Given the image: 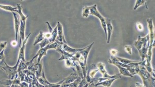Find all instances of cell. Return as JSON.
<instances>
[{
	"label": "cell",
	"instance_id": "1",
	"mask_svg": "<svg viewBox=\"0 0 155 87\" xmlns=\"http://www.w3.org/2000/svg\"><path fill=\"white\" fill-rule=\"evenodd\" d=\"M94 44V42H92L91 45L82 51L77 52L73 55L75 58V62H78L81 68L84 78H86L87 74V59L91 47Z\"/></svg>",
	"mask_w": 155,
	"mask_h": 87
},
{
	"label": "cell",
	"instance_id": "2",
	"mask_svg": "<svg viewBox=\"0 0 155 87\" xmlns=\"http://www.w3.org/2000/svg\"><path fill=\"white\" fill-rule=\"evenodd\" d=\"M134 45L138 50L140 56L142 59L141 61H143L146 57L147 51L150 46L149 34L144 37H142L140 35H139L138 40L134 42Z\"/></svg>",
	"mask_w": 155,
	"mask_h": 87
},
{
	"label": "cell",
	"instance_id": "3",
	"mask_svg": "<svg viewBox=\"0 0 155 87\" xmlns=\"http://www.w3.org/2000/svg\"><path fill=\"white\" fill-rule=\"evenodd\" d=\"M137 74L141 77L143 83V85L145 87H155V77L146 70V68L143 66L142 64L139 65V69Z\"/></svg>",
	"mask_w": 155,
	"mask_h": 87
},
{
	"label": "cell",
	"instance_id": "4",
	"mask_svg": "<svg viewBox=\"0 0 155 87\" xmlns=\"http://www.w3.org/2000/svg\"><path fill=\"white\" fill-rule=\"evenodd\" d=\"M19 62H17V63L14 66H9L5 61L2 66V70H4L6 73L9 79L13 80L15 78V76L18 74V68L19 65Z\"/></svg>",
	"mask_w": 155,
	"mask_h": 87
},
{
	"label": "cell",
	"instance_id": "5",
	"mask_svg": "<svg viewBox=\"0 0 155 87\" xmlns=\"http://www.w3.org/2000/svg\"><path fill=\"white\" fill-rule=\"evenodd\" d=\"M155 46V43L153 44V45H150L149 47V50L147 51L146 57L145 58V60L144 65V66L146 69V70L151 74L153 77H155V72L153 69V67L151 66V58H152V49L153 47Z\"/></svg>",
	"mask_w": 155,
	"mask_h": 87
},
{
	"label": "cell",
	"instance_id": "6",
	"mask_svg": "<svg viewBox=\"0 0 155 87\" xmlns=\"http://www.w3.org/2000/svg\"><path fill=\"white\" fill-rule=\"evenodd\" d=\"M89 9H90V15H93L94 16L97 17L98 19L100 20L102 29L104 30V33L106 36V38L107 39V31H106V22L105 18L101 15L100 13L98 12V9H97V5L95 4L91 6H89Z\"/></svg>",
	"mask_w": 155,
	"mask_h": 87
},
{
	"label": "cell",
	"instance_id": "7",
	"mask_svg": "<svg viewBox=\"0 0 155 87\" xmlns=\"http://www.w3.org/2000/svg\"><path fill=\"white\" fill-rule=\"evenodd\" d=\"M61 45L57 43L56 42H54L53 43L50 44L49 45H47L46 47L43 48H40V49L38 50V52L37 53L36 55L37 57V63H40L41 62V58L47 55V51L49 49H54L56 50L57 48L60 47Z\"/></svg>",
	"mask_w": 155,
	"mask_h": 87
},
{
	"label": "cell",
	"instance_id": "8",
	"mask_svg": "<svg viewBox=\"0 0 155 87\" xmlns=\"http://www.w3.org/2000/svg\"><path fill=\"white\" fill-rule=\"evenodd\" d=\"M96 66H97V68H98V70L103 75V78H121V76L120 74H117L112 75V76L109 74L106 69V65L104 63L99 62L96 64Z\"/></svg>",
	"mask_w": 155,
	"mask_h": 87
},
{
	"label": "cell",
	"instance_id": "9",
	"mask_svg": "<svg viewBox=\"0 0 155 87\" xmlns=\"http://www.w3.org/2000/svg\"><path fill=\"white\" fill-rule=\"evenodd\" d=\"M57 36L55 42L59 43L60 45H62L63 43L67 44V42L65 40L64 37V32H63V28L61 24L59 21L57 22Z\"/></svg>",
	"mask_w": 155,
	"mask_h": 87
},
{
	"label": "cell",
	"instance_id": "10",
	"mask_svg": "<svg viewBox=\"0 0 155 87\" xmlns=\"http://www.w3.org/2000/svg\"><path fill=\"white\" fill-rule=\"evenodd\" d=\"M31 33H29L28 36L26 37L25 40L23 42H22V46L21 47H20V50H19V55H18V61L17 62H20V61H23L24 62H26V59H25V48H26V45L28 42V39L29 38L30 35H31Z\"/></svg>",
	"mask_w": 155,
	"mask_h": 87
},
{
	"label": "cell",
	"instance_id": "11",
	"mask_svg": "<svg viewBox=\"0 0 155 87\" xmlns=\"http://www.w3.org/2000/svg\"><path fill=\"white\" fill-rule=\"evenodd\" d=\"M147 24H148V28H149V40H150V45H153L154 44L155 41V32H154V26L153 24V19L151 18H149L147 20Z\"/></svg>",
	"mask_w": 155,
	"mask_h": 87
},
{
	"label": "cell",
	"instance_id": "12",
	"mask_svg": "<svg viewBox=\"0 0 155 87\" xmlns=\"http://www.w3.org/2000/svg\"><path fill=\"white\" fill-rule=\"evenodd\" d=\"M108 62L110 64H113L115 66H116L117 68H119V72H120V74L124 75V76H125L130 77H133L134 76H132L129 72L127 68H124L123 67L119 65V64H118L117 63H116L114 61L112 60L109 59L108 60Z\"/></svg>",
	"mask_w": 155,
	"mask_h": 87
},
{
	"label": "cell",
	"instance_id": "13",
	"mask_svg": "<svg viewBox=\"0 0 155 87\" xmlns=\"http://www.w3.org/2000/svg\"><path fill=\"white\" fill-rule=\"evenodd\" d=\"M106 22V29L107 31V39H106V42L109 44L110 42L112 34L113 31V27L112 21L110 19L108 18H105Z\"/></svg>",
	"mask_w": 155,
	"mask_h": 87
},
{
	"label": "cell",
	"instance_id": "14",
	"mask_svg": "<svg viewBox=\"0 0 155 87\" xmlns=\"http://www.w3.org/2000/svg\"><path fill=\"white\" fill-rule=\"evenodd\" d=\"M18 74L16 75V76H15V78L11 80V79H3L2 81H0V84L1 85H3L5 86H11V85L13 84H17V85H19L21 83V81L20 79L18 78Z\"/></svg>",
	"mask_w": 155,
	"mask_h": 87
},
{
	"label": "cell",
	"instance_id": "15",
	"mask_svg": "<svg viewBox=\"0 0 155 87\" xmlns=\"http://www.w3.org/2000/svg\"><path fill=\"white\" fill-rule=\"evenodd\" d=\"M60 47H61V48L66 52L73 55L77 52L82 51L83 50H84L87 47V46L83 48H81V49H76V48H72L71 47H69L67 44L63 43L62 45L60 46Z\"/></svg>",
	"mask_w": 155,
	"mask_h": 87
},
{
	"label": "cell",
	"instance_id": "16",
	"mask_svg": "<svg viewBox=\"0 0 155 87\" xmlns=\"http://www.w3.org/2000/svg\"><path fill=\"white\" fill-rule=\"evenodd\" d=\"M43 70V64L40 62V63H37L35 64H34L33 68H32V70L30 72L34 73L35 74L36 78H38L41 76Z\"/></svg>",
	"mask_w": 155,
	"mask_h": 87
},
{
	"label": "cell",
	"instance_id": "17",
	"mask_svg": "<svg viewBox=\"0 0 155 87\" xmlns=\"http://www.w3.org/2000/svg\"><path fill=\"white\" fill-rule=\"evenodd\" d=\"M13 14L14 17V27H15V35H16V41H17L18 34L19 33V28L20 26V20L19 19L18 15L15 12H13Z\"/></svg>",
	"mask_w": 155,
	"mask_h": 87
},
{
	"label": "cell",
	"instance_id": "18",
	"mask_svg": "<svg viewBox=\"0 0 155 87\" xmlns=\"http://www.w3.org/2000/svg\"><path fill=\"white\" fill-rule=\"evenodd\" d=\"M26 24H24V22L20 20V26L19 28V34H20V42H19V46L21 47V44L24 42L25 40V30H26Z\"/></svg>",
	"mask_w": 155,
	"mask_h": 87
},
{
	"label": "cell",
	"instance_id": "19",
	"mask_svg": "<svg viewBox=\"0 0 155 87\" xmlns=\"http://www.w3.org/2000/svg\"><path fill=\"white\" fill-rule=\"evenodd\" d=\"M111 60H112L114 61L119 62L121 63L124 64H128L131 63H136L138 62V61H134V60H131L127 59L125 58H123L119 57H113L111 56L110 58Z\"/></svg>",
	"mask_w": 155,
	"mask_h": 87
},
{
	"label": "cell",
	"instance_id": "20",
	"mask_svg": "<svg viewBox=\"0 0 155 87\" xmlns=\"http://www.w3.org/2000/svg\"><path fill=\"white\" fill-rule=\"evenodd\" d=\"M118 78H109L104 81H102L99 83H97L95 85L96 87H97L98 86H102L104 87H110L111 86L112 84V83L115 80L117 79Z\"/></svg>",
	"mask_w": 155,
	"mask_h": 87
},
{
	"label": "cell",
	"instance_id": "21",
	"mask_svg": "<svg viewBox=\"0 0 155 87\" xmlns=\"http://www.w3.org/2000/svg\"><path fill=\"white\" fill-rule=\"evenodd\" d=\"M78 77H79V75L76 72H74V73H72L71 74L69 75L68 77L64 78V81L62 83L68 84V83H72L75 80H76Z\"/></svg>",
	"mask_w": 155,
	"mask_h": 87
},
{
	"label": "cell",
	"instance_id": "22",
	"mask_svg": "<svg viewBox=\"0 0 155 87\" xmlns=\"http://www.w3.org/2000/svg\"><path fill=\"white\" fill-rule=\"evenodd\" d=\"M17 7L18 9H17V11H16V13H17L19 14L20 20L24 22V24H26V19H28V18L29 16V15L25 16V15H24V13L22 12V5L20 4H18Z\"/></svg>",
	"mask_w": 155,
	"mask_h": 87
},
{
	"label": "cell",
	"instance_id": "23",
	"mask_svg": "<svg viewBox=\"0 0 155 87\" xmlns=\"http://www.w3.org/2000/svg\"><path fill=\"white\" fill-rule=\"evenodd\" d=\"M82 81V78L81 77L79 76L76 80H75L72 83H68V84H64L62 83L60 87H78L79 83Z\"/></svg>",
	"mask_w": 155,
	"mask_h": 87
},
{
	"label": "cell",
	"instance_id": "24",
	"mask_svg": "<svg viewBox=\"0 0 155 87\" xmlns=\"http://www.w3.org/2000/svg\"><path fill=\"white\" fill-rule=\"evenodd\" d=\"M0 9H2L5 11H9L11 12H16L17 11V7H13L11 5H6L0 4Z\"/></svg>",
	"mask_w": 155,
	"mask_h": 87
},
{
	"label": "cell",
	"instance_id": "25",
	"mask_svg": "<svg viewBox=\"0 0 155 87\" xmlns=\"http://www.w3.org/2000/svg\"><path fill=\"white\" fill-rule=\"evenodd\" d=\"M44 39H45V38L44 37V33H43V31H41V32H39V34H38V36H37L35 38V40H34V42L33 43V46H35V45L38 44L39 43H40Z\"/></svg>",
	"mask_w": 155,
	"mask_h": 87
},
{
	"label": "cell",
	"instance_id": "26",
	"mask_svg": "<svg viewBox=\"0 0 155 87\" xmlns=\"http://www.w3.org/2000/svg\"><path fill=\"white\" fill-rule=\"evenodd\" d=\"M51 33V38L50 40V43H53L55 42L56 38L57 36V26L55 27V28L53 29V31Z\"/></svg>",
	"mask_w": 155,
	"mask_h": 87
},
{
	"label": "cell",
	"instance_id": "27",
	"mask_svg": "<svg viewBox=\"0 0 155 87\" xmlns=\"http://www.w3.org/2000/svg\"><path fill=\"white\" fill-rule=\"evenodd\" d=\"M28 70V66L26 64V62H24L23 61H20L19 62L18 68V70Z\"/></svg>",
	"mask_w": 155,
	"mask_h": 87
},
{
	"label": "cell",
	"instance_id": "28",
	"mask_svg": "<svg viewBox=\"0 0 155 87\" xmlns=\"http://www.w3.org/2000/svg\"><path fill=\"white\" fill-rule=\"evenodd\" d=\"M143 5H145L146 6V9H148L145 1H144V0H138V1H136V4H135L134 7V10H136V9H138L139 7Z\"/></svg>",
	"mask_w": 155,
	"mask_h": 87
},
{
	"label": "cell",
	"instance_id": "29",
	"mask_svg": "<svg viewBox=\"0 0 155 87\" xmlns=\"http://www.w3.org/2000/svg\"><path fill=\"white\" fill-rule=\"evenodd\" d=\"M90 15V9L89 6H85L83 7L82 16L84 18H87Z\"/></svg>",
	"mask_w": 155,
	"mask_h": 87
},
{
	"label": "cell",
	"instance_id": "30",
	"mask_svg": "<svg viewBox=\"0 0 155 87\" xmlns=\"http://www.w3.org/2000/svg\"><path fill=\"white\" fill-rule=\"evenodd\" d=\"M50 44V42L49 40L45 38L43 41H41L40 43H39V45L40 46V48H43Z\"/></svg>",
	"mask_w": 155,
	"mask_h": 87
},
{
	"label": "cell",
	"instance_id": "31",
	"mask_svg": "<svg viewBox=\"0 0 155 87\" xmlns=\"http://www.w3.org/2000/svg\"><path fill=\"white\" fill-rule=\"evenodd\" d=\"M124 49L128 54L130 55H131L132 52V47L129 45H126L124 47Z\"/></svg>",
	"mask_w": 155,
	"mask_h": 87
},
{
	"label": "cell",
	"instance_id": "32",
	"mask_svg": "<svg viewBox=\"0 0 155 87\" xmlns=\"http://www.w3.org/2000/svg\"><path fill=\"white\" fill-rule=\"evenodd\" d=\"M7 42H0V52L4 50L6 47Z\"/></svg>",
	"mask_w": 155,
	"mask_h": 87
},
{
	"label": "cell",
	"instance_id": "33",
	"mask_svg": "<svg viewBox=\"0 0 155 87\" xmlns=\"http://www.w3.org/2000/svg\"><path fill=\"white\" fill-rule=\"evenodd\" d=\"M110 53L111 55L113 57H115L116 55H117V53H118V51L116 49H111Z\"/></svg>",
	"mask_w": 155,
	"mask_h": 87
},
{
	"label": "cell",
	"instance_id": "34",
	"mask_svg": "<svg viewBox=\"0 0 155 87\" xmlns=\"http://www.w3.org/2000/svg\"><path fill=\"white\" fill-rule=\"evenodd\" d=\"M4 50L0 52V61L5 60V57L4 55Z\"/></svg>",
	"mask_w": 155,
	"mask_h": 87
},
{
	"label": "cell",
	"instance_id": "35",
	"mask_svg": "<svg viewBox=\"0 0 155 87\" xmlns=\"http://www.w3.org/2000/svg\"><path fill=\"white\" fill-rule=\"evenodd\" d=\"M136 27L140 31H143V26L142 24L140 23V22H137L136 23Z\"/></svg>",
	"mask_w": 155,
	"mask_h": 87
},
{
	"label": "cell",
	"instance_id": "36",
	"mask_svg": "<svg viewBox=\"0 0 155 87\" xmlns=\"http://www.w3.org/2000/svg\"><path fill=\"white\" fill-rule=\"evenodd\" d=\"M11 45L13 46V47H15L17 45V41H13L11 42Z\"/></svg>",
	"mask_w": 155,
	"mask_h": 87
},
{
	"label": "cell",
	"instance_id": "37",
	"mask_svg": "<svg viewBox=\"0 0 155 87\" xmlns=\"http://www.w3.org/2000/svg\"><path fill=\"white\" fill-rule=\"evenodd\" d=\"M11 87H21L19 85H17V84H13L11 86Z\"/></svg>",
	"mask_w": 155,
	"mask_h": 87
},
{
	"label": "cell",
	"instance_id": "38",
	"mask_svg": "<svg viewBox=\"0 0 155 87\" xmlns=\"http://www.w3.org/2000/svg\"><path fill=\"white\" fill-rule=\"evenodd\" d=\"M31 87H37L36 86V85H32V86H31Z\"/></svg>",
	"mask_w": 155,
	"mask_h": 87
},
{
	"label": "cell",
	"instance_id": "39",
	"mask_svg": "<svg viewBox=\"0 0 155 87\" xmlns=\"http://www.w3.org/2000/svg\"><path fill=\"white\" fill-rule=\"evenodd\" d=\"M6 87H11V86H6Z\"/></svg>",
	"mask_w": 155,
	"mask_h": 87
}]
</instances>
